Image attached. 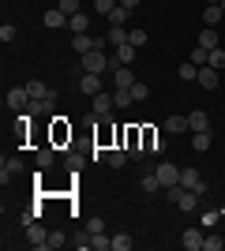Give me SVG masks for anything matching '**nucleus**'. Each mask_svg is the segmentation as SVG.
Returning <instances> with one entry per match:
<instances>
[{
	"instance_id": "obj_1",
	"label": "nucleus",
	"mask_w": 225,
	"mask_h": 251,
	"mask_svg": "<svg viewBox=\"0 0 225 251\" xmlns=\"http://www.w3.org/2000/svg\"><path fill=\"white\" fill-rule=\"evenodd\" d=\"M79 64H83V72H94V75H105V72L117 68L113 56H105V52H98V49H90L86 56H79Z\"/></svg>"
},
{
	"instance_id": "obj_2",
	"label": "nucleus",
	"mask_w": 225,
	"mask_h": 251,
	"mask_svg": "<svg viewBox=\"0 0 225 251\" xmlns=\"http://www.w3.org/2000/svg\"><path fill=\"white\" fill-rule=\"evenodd\" d=\"M154 173H158V184H161V188H173V184H180V165H173V161H161Z\"/></svg>"
},
{
	"instance_id": "obj_3",
	"label": "nucleus",
	"mask_w": 225,
	"mask_h": 251,
	"mask_svg": "<svg viewBox=\"0 0 225 251\" xmlns=\"http://www.w3.org/2000/svg\"><path fill=\"white\" fill-rule=\"evenodd\" d=\"M30 90H26V86H11L8 90V109H15V113H23V109H30Z\"/></svg>"
},
{
	"instance_id": "obj_4",
	"label": "nucleus",
	"mask_w": 225,
	"mask_h": 251,
	"mask_svg": "<svg viewBox=\"0 0 225 251\" xmlns=\"http://www.w3.org/2000/svg\"><path fill=\"white\" fill-rule=\"evenodd\" d=\"M180 184L188 191H195V195H206V184H203V176H199V169H180Z\"/></svg>"
},
{
	"instance_id": "obj_5",
	"label": "nucleus",
	"mask_w": 225,
	"mask_h": 251,
	"mask_svg": "<svg viewBox=\"0 0 225 251\" xmlns=\"http://www.w3.org/2000/svg\"><path fill=\"white\" fill-rule=\"evenodd\" d=\"M199 199H203V195H195V191H188V188L180 184V195H176V210L192 214V210H199Z\"/></svg>"
},
{
	"instance_id": "obj_6",
	"label": "nucleus",
	"mask_w": 225,
	"mask_h": 251,
	"mask_svg": "<svg viewBox=\"0 0 225 251\" xmlns=\"http://www.w3.org/2000/svg\"><path fill=\"white\" fill-rule=\"evenodd\" d=\"M79 90H83V94H101V75H94V72H83L79 75Z\"/></svg>"
},
{
	"instance_id": "obj_7",
	"label": "nucleus",
	"mask_w": 225,
	"mask_h": 251,
	"mask_svg": "<svg viewBox=\"0 0 225 251\" xmlns=\"http://www.w3.org/2000/svg\"><path fill=\"white\" fill-rule=\"evenodd\" d=\"M113 83L117 86H135L139 79H135V72H131V64H117V68H113Z\"/></svg>"
},
{
	"instance_id": "obj_8",
	"label": "nucleus",
	"mask_w": 225,
	"mask_h": 251,
	"mask_svg": "<svg viewBox=\"0 0 225 251\" xmlns=\"http://www.w3.org/2000/svg\"><path fill=\"white\" fill-rule=\"evenodd\" d=\"M90 101H94V116H109V113H113V109H117V101H113V94H105V90H101V94H94V98H90Z\"/></svg>"
},
{
	"instance_id": "obj_9",
	"label": "nucleus",
	"mask_w": 225,
	"mask_h": 251,
	"mask_svg": "<svg viewBox=\"0 0 225 251\" xmlns=\"http://www.w3.org/2000/svg\"><path fill=\"white\" fill-rule=\"evenodd\" d=\"M188 131H210V116L203 109H192L188 113Z\"/></svg>"
},
{
	"instance_id": "obj_10",
	"label": "nucleus",
	"mask_w": 225,
	"mask_h": 251,
	"mask_svg": "<svg viewBox=\"0 0 225 251\" xmlns=\"http://www.w3.org/2000/svg\"><path fill=\"white\" fill-rule=\"evenodd\" d=\"M26 244H30V248H38V251H42L45 244H49V232H45L42 225H26Z\"/></svg>"
},
{
	"instance_id": "obj_11",
	"label": "nucleus",
	"mask_w": 225,
	"mask_h": 251,
	"mask_svg": "<svg viewBox=\"0 0 225 251\" xmlns=\"http://www.w3.org/2000/svg\"><path fill=\"white\" fill-rule=\"evenodd\" d=\"M165 131H169V135H184V131H188V116H184V113L165 116Z\"/></svg>"
},
{
	"instance_id": "obj_12",
	"label": "nucleus",
	"mask_w": 225,
	"mask_h": 251,
	"mask_svg": "<svg viewBox=\"0 0 225 251\" xmlns=\"http://www.w3.org/2000/svg\"><path fill=\"white\" fill-rule=\"evenodd\" d=\"M42 23L49 26V30H60V26H68V15H64L60 8H49V11L42 15Z\"/></svg>"
},
{
	"instance_id": "obj_13",
	"label": "nucleus",
	"mask_w": 225,
	"mask_h": 251,
	"mask_svg": "<svg viewBox=\"0 0 225 251\" xmlns=\"http://www.w3.org/2000/svg\"><path fill=\"white\" fill-rule=\"evenodd\" d=\"M90 49H94V34H75L72 38V52L75 56H86Z\"/></svg>"
},
{
	"instance_id": "obj_14",
	"label": "nucleus",
	"mask_w": 225,
	"mask_h": 251,
	"mask_svg": "<svg viewBox=\"0 0 225 251\" xmlns=\"http://www.w3.org/2000/svg\"><path fill=\"white\" fill-rule=\"evenodd\" d=\"M195 83L203 86V90H214V86H218V68L203 64V68H199V79H195Z\"/></svg>"
},
{
	"instance_id": "obj_15",
	"label": "nucleus",
	"mask_w": 225,
	"mask_h": 251,
	"mask_svg": "<svg viewBox=\"0 0 225 251\" xmlns=\"http://www.w3.org/2000/svg\"><path fill=\"white\" fill-rule=\"evenodd\" d=\"M143 139H147V154H165V139H161L154 127H147V131H143Z\"/></svg>"
},
{
	"instance_id": "obj_16",
	"label": "nucleus",
	"mask_w": 225,
	"mask_h": 251,
	"mask_svg": "<svg viewBox=\"0 0 225 251\" xmlns=\"http://www.w3.org/2000/svg\"><path fill=\"white\" fill-rule=\"evenodd\" d=\"M26 90H30V98H34V101H49V98H53V90H49V86H45L42 79H30V83H26Z\"/></svg>"
},
{
	"instance_id": "obj_17",
	"label": "nucleus",
	"mask_w": 225,
	"mask_h": 251,
	"mask_svg": "<svg viewBox=\"0 0 225 251\" xmlns=\"http://www.w3.org/2000/svg\"><path fill=\"white\" fill-rule=\"evenodd\" d=\"M68 30L72 34H90V15H86V11L72 15V19H68Z\"/></svg>"
},
{
	"instance_id": "obj_18",
	"label": "nucleus",
	"mask_w": 225,
	"mask_h": 251,
	"mask_svg": "<svg viewBox=\"0 0 225 251\" xmlns=\"http://www.w3.org/2000/svg\"><path fill=\"white\" fill-rule=\"evenodd\" d=\"M210 143H214V131H192V150L206 154V150H210Z\"/></svg>"
},
{
	"instance_id": "obj_19",
	"label": "nucleus",
	"mask_w": 225,
	"mask_h": 251,
	"mask_svg": "<svg viewBox=\"0 0 225 251\" xmlns=\"http://www.w3.org/2000/svg\"><path fill=\"white\" fill-rule=\"evenodd\" d=\"M23 173V161L19 157H4V165H0V180L8 184V176H19Z\"/></svg>"
},
{
	"instance_id": "obj_20",
	"label": "nucleus",
	"mask_w": 225,
	"mask_h": 251,
	"mask_svg": "<svg viewBox=\"0 0 225 251\" xmlns=\"http://www.w3.org/2000/svg\"><path fill=\"white\" fill-rule=\"evenodd\" d=\"M180 244H184L188 251H203V232H199V229H188V232L180 236Z\"/></svg>"
},
{
	"instance_id": "obj_21",
	"label": "nucleus",
	"mask_w": 225,
	"mask_h": 251,
	"mask_svg": "<svg viewBox=\"0 0 225 251\" xmlns=\"http://www.w3.org/2000/svg\"><path fill=\"white\" fill-rule=\"evenodd\" d=\"M222 19H225L222 4H206V8H203V23H206V26H218Z\"/></svg>"
},
{
	"instance_id": "obj_22",
	"label": "nucleus",
	"mask_w": 225,
	"mask_h": 251,
	"mask_svg": "<svg viewBox=\"0 0 225 251\" xmlns=\"http://www.w3.org/2000/svg\"><path fill=\"white\" fill-rule=\"evenodd\" d=\"M135 52H139L135 45L124 42V45H117V56H113V60H117V64H131V60H135Z\"/></svg>"
},
{
	"instance_id": "obj_23",
	"label": "nucleus",
	"mask_w": 225,
	"mask_h": 251,
	"mask_svg": "<svg viewBox=\"0 0 225 251\" xmlns=\"http://www.w3.org/2000/svg\"><path fill=\"white\" fill-rule=\"evenodd\" d=\"M128 15H131V11H128V8H124V4H117V8L109 11L105 19H109V26H124V23H128Z\"/></svg>"
},
{
	"instance_id": "obj_24",
	"label": "nucleus",
	"mask_w": 225,
	"mask_h": 251,
	"mask_svg": "<svg viewBox=\"0 0 225 251\" xmlns=\"http://www.w3.org/2000/svg\"><path fill=\"white\" fill-rule=\"evenodd\" d=\"M176 75H180L184 83H195V79H199V64H192V60H184L180 68H176Z\"/></svg>"
},
{
	"instance_id": "obj_25",
	"label": "nucleus",
	"mask_w": 225,
	"mask_h": 251,
	"mask_svg": "<svg viewBox=\"0 0 225 251\" xmlns=\"http://www.w3.org/2000/svg\"><path fill=\"white\" fill-rule=\"evenodd\" d=\"M90 248H94V251H113V236H105V232H90Z\"/></svg>"
},
{
	"instance_id": "obj_26",
	"label": "nucleus",
	"mask_w": 225,
	"mask_h": 251,
	"mask_svg": "<svg viewBox=\"0 0 225 251\" xmlns=\"http://www.w3.org/2000/svg\"><path fill=\"white\" fill-rule=\"evenodd\" d=\"M105 38H109V45L117 49V45H124V42H128V30H124V26H109V30H105Z\"/></svg>"
},
{
	"instance_id": "obj_27",
	"label": "nucleus",
	"mask_w": 225,
	"mask_h": 251,
	"mask_svg": "<svg viewBox=\"0 0 225 251\" xmlns=\"http://www.w3.org/2000/svg\"><path fill=\"white\" fill-rule=\"evenodd\" d=\"M139 188L147 191V195H154V191L161 188V184H158V173H143V176H139Z\"/></svg>"
},
{
	"instance_id": "obj_28",
	"label": "nucleus",
	"mask_w": 225,
	"mask_h": 251,
	"mask_svg": "<svg viewBox=\"0 0 225 251\" xmlns=\"http://www.w3.org/2000/svg\"><path fill=\"white\" fill-rule=\"evenodd\" d=\"M113 101H117V109H128L135 98H131V86H117V94H113Z\"/></svg>"
},
{
	"instance_id": "obj_29",
	"label": "nucleus",
	"mask_w": 225,
	"mask_h": 251,
	"mask_svg": "<svg viewBox=\"0 0 225 251\" xmlns=\"http://www.w3.org/2000/svg\"><path fill=\"white\" fill-rule=\"evenodd\" d=\"M56 8L72 19V15H79V11H83V0H56Z\"/></svg>"
},
{
	"instance_id": "obj_30",
	"label": "nucleus",
	"mask_w": 225,
	"mask_h": 251,
	"mask_svg": "<svg viewBox=\"0 0 225 251\" xmlns=\"http://www.w3.org/2000/svg\"><path fill=\"white\" fill-rule=\"evenodd\" d=\"M206 64H210V68H218V72H222V68H225V49H222V45L206 52Z\"/></svg>"
},
{
	"instance_id": "obj_31",
	"label": "nucleus",
	"mask_w": 225,
	"mask_h": 251,
	"mask_svg": "<svg viewBox=\"0 0 225 251\" xmlns=\"http://www.w3.org/2000/svg\"><path fill=\"white\" fill-rule=\"evenodd\" d=\"M199 45H203L206 52L218 49V30H203V34H199Z\"/></svg>"
},
{
	"instance_id": "obj_32",
	"label": "nucleus",
	"mask_w": 225,
	"mask_h": 251,
	"mask_svg": "<svg viewBox=\"0 0 225 251\" xmlns=\"http://www.w3.org/2000/svg\"><path fill=\"white\" fill-rule=\"evenodd\" d=\"M131 244L135 240H131L128 232H117V236H113V251H131Z\"/></svg>"
},
{
	"instance_id": "obj_33",
	"label": "nucleus",
	"mask_w": 225,
	"mask_h": 251,
	"mask_svg": "<svg viewBox=\"0 0 225 251\" xmlns=\"http://www.w3.org/2000/svg\"><path fill=\"white\" fill-rule=\"evenodd\" d=\"M109 165L124 169V165H128V150H109Z\"/></svg>"
},
{
	"instance_id": "obj_34",
	"label": "nucleus",
	"mask_w": 225,
	"mask_h": 251,
	"mask_svg": "<svg viewBox=\"0 0 225 251\" xmlns=\"http://www.w3.org/2000/svg\"><path fill=\"white\" fill-rule=\"evenodd\" d=\"M30 113L34 116H49L53 113V98H49V101H30Z\"/></svg>"
},
{
	"instance_id": "obj_35",
	"label": "nucleus",
	"mask_w": 225,
	"mask_h": 251,
	"mask_svg": "<svg viewBox=\"0 0 225 251\" xmlns=\"http://www.w3.org/2000/svg\"><path fill=\"white\" fill-rule=\"evenodd\" d=\"M225 248V236H203V251H222Z\"/></svg>"
},
{
	"instance_id": "obj_36",
	"label": "nucleus",
	"mask_w": 225,
	"mask_h": 251,
	"mask_svg": "<svg viewBox=\"0 0 225 251\" xmlns=\"http://www.w3.org/2000/svg\"><path fill=\"white\" fill-rule=\"evenodd\" d=\"M53 165V147H38V169Z\"/></svg>"
},
{
	"instance_id": "obj_37",
	"label": "nucleus",
	"mask_w": 225,
	"mask_h": 251,
	"mask_svg": "<svg viewBox=\"0 0 225 251\" xmlns=\"http://www.w3.org/2000/svg\"><path fill=\"white\" fill-rule=\"evenodd\" d=\"M45 248H68V236H64L60 229H56V232H49V244H45Z\"/></svg>"
},
{
	"instance_id": "obj_38",
	"label": "nucleus",
	"mask_w": 225,
	"mask_h": 251,
	"mask_svg": "<svg viewBox=\"0 0 225 251\" xmlns=\"http://www.w3.org/2000/svg\"><path fill=\"white\" fill-rule=\"evenodd\" d=\"M117 4H120V0H94V11H98V15H109Z\"/></svg>"
},
{
	"instance_id": "obj_39",
	"label": "nucleus",
	"mask_w": 225,
	"mask_h": 251,
	"mask_svg": "<svg viewBox=\"0 0 225 251\" xmlns=\"http://www.w3.org/2000/svg\"><path fill=\"white\" fill-rule=\"evenodd\" d=\"M131 98H135V101H147V98H150V86L147 83H135V86H131Z\"/></svg>"
},
{
	"instance_id": "obj_40",
	"label": "nucleus",
	"mask_w": 225,
	"mask_h": 251,
	"mask_svg": "<svg viewBox=\"0 0 225 251\" xmlns=\"http://www.w3.org/2000/svg\"><path fill=\"white\" fill-rule=\"evenodd\" d=\"M128 42L135 45V49H143V45H147V30H128Z\"/></svg>"
},
{
	"instance_id": "obj_41",
	"label": "nucleus",
	"mask_w": 225,
	"mask_h": 251,
	"mask_svg": "<svg viewBox=\"0 0 225 251\" xmlns=\"http://www.w3.org/2000/svg\"><path fill=\"white\" fill-rule=\"evenodd\" d=\"M15 34H19V30H15L11 23H4V26H0V42H4V45H8V42H15Z\"/></svg>"
},
{
	"instance_id": "obj_42",
	"label": "nucleus",
	"mask_w": 225,
	"mask_h": 251,
	"mask_svg": "<svg viewBox=\"0 0 225 251\" xmlns=\"http://www.w3.org/2000/svg\"><path fill=\"white\" fill-rule=\"evenodd\" d=\"M188 60H192V64H199V68H203V64H206V49H203V45H195V49H192V56H188Z\"/></svg>"
},
{
	"instance_id": "obj_43",
	"label": "nucleus",
	"mask_w": 225,
	"mask_h": 251,
	"mask_svg": "<svg viewBox=\"0 0 225 251\" xmlns=\"http://www.w3.org/2000/svg\"><path fill=\"white\" fill-rule=\"evenodd\" d=\"M72 244H75V248H79V251H94V248H90V229H86L83 236H75Z\"/></svg>"
},
{
	"instance_id": "obj_44",
	"label": "nucleus",
	"mask_w": 225,
	"mask_h": 251,
	"mask_svg": "<svg viewBox=\"0 0 225 251\" xmlns=\"http://www.w3.org/2000/svg\"><path fill=\"white\" fill-rule=\"evenodd\" d=\"M86 229H90V232H105V221H101V218H90V221H86Z\"/></svg>"
},
{
	"instance_id": "obj_45",
	"label": "nucleus",
	"mask_w": 225,
	"mask_h": 251,
	"mask_svg": "<svg viewBox=\"0 0 225 251\" xmlns=\"http://www.w3.org/2000/svg\"><path fill=\"white\" fill-rule=\"evenodd\" d=\"M120 4H124V8H128V11H135V8H139V4H143V0H120Z\"/></svg>"
},
{
	"instance_id": "obj_46",
	"label": "nucleus",
	"mask_w": 225,
	"mask_h": 251,
	"mask_svg": "<svg viewBox=\"0 0 225 251\" xmlns=\"http://www.w3.org/2000/svg\"><path fill=\"white\" fill-rule=\"evenodd\" d=\"M206 4H222V0H206Z\"/></svg>"
},
{
	"instance_id": "obj_47",
	"label": "nucleus",
	"mask_w": 225,
	"mask_h": 251,
	"mask_svg": "<svg viewBox=\"0 0 225 251\" xmlns=\"http://www.w3.org/2000/svg\"><path fill=\"white\" fill-rule=\"evenodd\" d=\"M222 11H225V0H222Z\"/></svg>"
}]
</instances>
